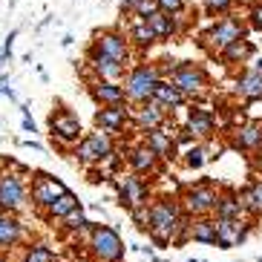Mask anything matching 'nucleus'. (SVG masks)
<instances>
[{"label": "nucleus", "instance_id": "nucleus-2", "mask_svg": "<svg viewBox=\"0 0 262 262\" xmlns=\"http://www.w3.org/2000/svg\"><path fill=\"white\" fill-rule=\"evenodd\" d=\"M156 86H159V72L156 67H136L127 78V98L133 101H150L156 93Z\"/></svg>", "mask_w": 262, "mask_h": 262}, {"label": "nucleus", "instance_id": "nucleus-8", "mask_svg": "<svg viewBox=\"0 0 262 262\" xmlns=\"http://www.w3.org/2000/svg\"><path fill=\"white\" fill-rule=\"evenodd\" d=\"M24 205V182L17 176H0V208L15 210Z\"/></svg>", "mask_w": 262, "mask_h": 262}, {"label": "nucleus", "instance_id": "nucleus-22", "mask_svg": "<svg viewBox=\"0 0 262 262\" xmlns=\"http://www.w3.org/2000/svg\"><path fill=\"white\" fill-rule=\"evenodd\" d=\"M72 210H78V199L72 196L70 190L63 193V196H58V199L49 205V216H52V219H67Z\"/></svg>", "mask_w": 262, "mask_h": 262}, {"label": "nucleus", "instance_id": "nucleus-27", "mask_svg": "<svg viewBox=\"0 0 262 262\" xmlns=\"http://www.w3.org/2000/svg\"><path fill=\"white\" fill-rule=\"evenodd\" d=\"M259 144H262V127L259 124H248V127H242V130L236 133V147L251 150V147H259Z\"/></svg>", "mask_w": 262, "mask_h": 262}, {"label": "nucleus", "instance_id": "nucleus-9", "mask_svg": "<svg viewBox=\"0 0 262 262\" xmlns=\"http://www.w3.org/2000/svg\"><path fill=\"white\" fill-rule=\"evenodd\" d=\"M202 84H205V72L196 70V67H179L176 75H173V86L179 93H199Z\"/></svg>", "mask_w": 262, "mask_h": 262}, {"label": "nucleus", "instance_id": "nucleus-26", "mask_svg": "<svg viewBox=\"0 0 262 262\" xmlns=\"http://www.w3.org/2000/svg\"><path fill=\"white\" fill-rule=\"evenodd\" d=\"M130 164H133V170H136V173H147V170L156 167V153L150 150V147H139V150H133Z\"/></svg>", "mask_w": 262, "mask_h": 262}, {"label": "nucleus", "instance_id": "nucleus-16", "mask_svg": "<svg viewBox=\"0 0 262 262\" xmlns=\"http://www.w3.org/2000/svg\"><path fill=\"white\" fill-rule=\"evenodd\" d=\"M236 90H239V95H245V98L259 101L262 98V72H256V70L245 72V75L236 81Z\"/></svg>", "mask_w": 262, "mask_h": 262}, {"label": "nucleus", "instance_id": "nucleus-43", "mask_svg": "<svg viewBox=\"0 0 262 262\" xmlns=\"http://www.w3.org/2000/svg\"><path fill=\"white\" fill-rule=\"evenodd\" d=\"M0 170H3V159H0Z\"/></svg>", "mask_w": 262, "mask_h": 262}, {"label": "nucleus", "instance_id": "nucleus-25", "mask_svg": "<svg viewBox=\"0 0 262 262\" xmlns=\"http://www.w3.org/2000/svg\"><path fill=\"white\" fill-rule=\"evenodd\" d=\"M216 213H219V219H239V213H242V202H239L233 193H225L222 199L216 202Z\"/></svg>", "mask_w": 262, "mask_h": 262}, {"label": "nucleus", "instance_id": "nucleus-11", "mask_svg": "<svg viewBox=\"0 0 262 262\" xmlns=\"http://www.w3.org/2000/svg\"><path fill=\"white\" fill-rule=\"evenodd\" d=\"M144 199H147V185H144V182L136 179V176L124 179V182H121V205H124V208L136 210V208L144 205Z\"/></svg>", "mask_w": 262, "mask_h": 262}, {"label": "nucleus", "instance_id": "nucleus-19", "mask_svg": "<svg viewBox=\"0 0 262 262\" xmlns=\"http://www.w3.org/2000/svg\"><path fill=\"white\" fill-rule=\"evenodd\" d=\"M95 98L101 101V104H110V107H121V101L127 98V90L118 84H110V81H104V84L95 86Z\"/></svg>", "mask_w": 262, "mask_h": 262}, {"label": "nucleus", "instance_id": "nucleus-1", "mask_svg": "<svg viewBox=\"0 0 262 262\" xmlns=\"http://www.w3.org/2000/svg\"><path fill=\"white\" fill-rule=\"evenodd\" d=\"M150 233H153L156 245H167L173 239V231H179V216H176V208L170 202H162L150 210Z\"/></svg>", "mask_w": 262, "mask_h": 262}, {"label": "nucleus", "instance_id": "nucleus-3", "mask_svg": "<svg viewBox=\"0 0 262 262\" xmlns=\"http://www.w3.org/2000/svg\"><path fill=\"white\" fill-rule=\"evenodd\" d=\"M93 251H95V256H98L101 262H116V259H121V254H124L121 236H118L113 228L101 225V228H95V231H93Z\"/></svg>", "mask_w": 262, "mask_h": 262}, {"label": "nucleus", "instance_id": "nucleus-44", "mask_svg": "<svg viewBox=\"0 0 262 262\" xmlns=\"http://www.w3.org/2000/svg\"><path fill=\"white\" fill-rule=\"evenodd\" d=\"M256 262H262V256H259V259H256Z\"/></svg>", "mask_w": 262, "mask_h": 262}, {"label": "nucleus", "instance_id": "nucleus-5", "mask_svg": "<svg viewBox=\"0 0 262 262\" xmlns=\"http://www.w3.org/2000/svg\"><path fill=\"white\" fill-rule=\"evenodd\" d=\"M245 239V225L239 222V219H219L216 222V245L219 248H233L239 245Z\"/></svg>", "mask_w": 262, "mask_h": 262}, {"label": "nucleus", "instance_id": "nucleus-17", "mask_svg": "<svg viewBox=\"0 0 262 262\" xmlns=\"http://www.w3.org/2000/svg\"><path fill=\"white\" fill-rule=\"evenodd\" d=\"M213 124H216V118H213V113H210V110H193L187 127H190L193 136H202V139H205V136H210V133H213Z\"/></svg>", "mask_w": 262, "mask_h": 262}, {"label": "nucleus", "instance_id": "nucleus-32", "mask_svg": "<svg viewBox=\"0 0 262 262\" xmlns=\"http://www.w3.org/2000/svg\"><path fill=\"white\" fill-rule=\"evenodd\" d=\"M242 210H248V213H262V208H259V202H256V196H254V190L248 187V190H242Z\"/></svg>", "mask_w": 262, "mask_h": 262}, {"label": "nucleus", "instance_id": "nucleus-34", "mask_svg": "<svg viewBox=\"0 0 262 262\" xmlns=\"http://www.w3.org/2000/svg\"><path fill=\"white\" fill-rule=\"evenodd\" d=\"M159 3V9H162L164 15H173V12H182V6H185V0H156Z\"/></svg>", "mask_w": 262, "mask_h": 262}, {"label": "nucleus", "instance_id": "nucleus-15", "mask_svg": "<svg viewBox=\"0 0 262 262\" xmlns=\"http://www.w3.org/2000/svg\"><path fill=\"white\" fill-rule=\"evenodd\" d=\"M164 116H167V107H162L156 98H150L144 107L139 110V124L147 127V130H159V124L164 121Z\"/></svg>", "mask_w": 262, "mask_h": 262}, {"label": "nucleus", "instance_id": "nucleus-13", "mask_svg": "<svg viewBox=\"0 0 262 262\" xmlns=\"http://www.w3.org/2000/svg\"><path fill=\"white\" fill-rule=\"evenodd\" d=\"M210 40L228 49L231 43L242 40V26H239L236 20H222V24H216V26H213V32H210Z\"/></svg>", "mask_w": 262, "mask_h": 262}, {"label": "nucleus", "instance_id": "nucleus-40", "mask_svg": "<svg viewBox=\"0 0 262 262\" xmlns=\"http://www.w3.org/2000/svg\"><path fill=\"white\" fill-rule=\"evenodd\" d=\"M251 190H254L256 202H259V208H262V179H259V182H254V187H251Z\"/></svg>", "mask_w": 262, "mask_h": 262}, {"label": "nucleus", "instance_id": "nucleus-37", "mask_svg": "<svg viewBox=\"0 0 262 262\" xmlns=\"http://www.w3.org/2000/svg\"><path fill=\"white\" fill-rule=\"evenodd\" d=\"M133 219L139 222V228H147V222H150V213H147L144 208H136V210H133Z\"/></svg>", "mask_w": 262, "mask_h": 262}, {"label": "nucleus", "instance_id": "nucleus-33", "mask_svg": "<svg viewBox=\"0 0 262 262\" xmlns=\"http://www.w3.org/2000/svg\"><path fill=\"white\" fill-rule=\"evenodd\" d=\"M187 164H190V167H202V164H205V150H202V147H190V150H187Z\"/></svg>", "mask_w": 262, "mask_h": 262}, {"label": "nucleus", "instance_id": "nucleus-31", "mask_svg": "<svg viewBox=\"0 0 262 262\" xmlns=\"http://www.w3.org/2000/svg\"><path fill=\"white\" fill-rule=\"evenodd\" d=\"M52 259H55L52 251H49V248H43V245L29 248V254H26V262H52Z\"/></svg>", "mask_w": 262, "mask_h": 262}, {"label": "nucleus", "instance_id": "nucleus-30", "mask_svg": "<svg viewBox=\"0 0 262 262\" xmlns=\"http://www.w3.org/2000/svg\"><path fill=\"white\" fill-rule=\"evenodd\" d=\"M248 55H251V47H248L245 40H236L231 47L225 49V61H245Z\"/></svg>", "mask_w": 262, "mask_h": 262}, {"label": "nucleus", "instance_id": "nucleus-14", "mask_svg": "<svg viewBox=\"0 0 262 262\" xmlns=\"http://www.w3.org/2000/svg\"><path fill=\"white\" fill-rule=\"evenodd\" d=\"M90 61H93V67H95V70H98L104 78H107L110 84H116L118 78L124 75V63L113 61V58H107V55H101L98 49H93V52H90Z\"/></svg>", "mask_w": 262, "mask_h": 262}, {"label": "nucleus", "instance_id": "nucleus-7", "mask_svg": "<svg viewBox=\"0 0 262 262\" xmlns=\"http://www.w3.org/2000/svg\"><path fill=\"white\" fill-rule=\"evenodd\" d=\"M49 130L61 141H78V136H81V121L72 113H58V116L49 118Z\"/></svg>", "mask_w": 262, "mask_h": 262}, {"label": "nucleus", "instance_id": "nucleus-23", "mask_svg": "<svg viewBox=\"0 0 262 262\" xmlns=\"http://www.w3.org/2000/svg\"><path fill=\"white\" fill-rule=\"evenodd\" d=\"M17 236H20V222L12 216H0V248L15 245Z\"/></svg>", "mask_w": 262, "mask_h": 262}, {"label": "nucleus", "instance_id": "nucleus-35", "mask_svg": "<svg viewBox=\"0 0 262 262\" xmlns=\"http://www.w3.org/2000/svg\"><path fill=\"white\" fill-rule=\"evenodd\" d=\"M86 225V219H84V213H81V210H72L70 216H67V228H72V231H81V228H84Z\"/></svg>", "mask_w": 262, "mask_h": 262}, {"label": "nucleus", "instance_id": "nucleus-24", "mask_svg": "<svg viewBox=\"0 0 262 262\" xmlns=\"http://www.w3.org/2000/svg\"><path fill=\"white\" fill-rule=\"evenodd\" d=\"M147 24L156 32V38H170V35L176 32V20L170 15H164V12H156L153 17H147Z\"/></svg>", "mask_w": 262, "mask_h": 262}, {"label": "nucleus", "instance_id": "nucleus-6", "mask_svg": "<svg viewBox=\"0 0 262 262\" xmlns=\"http://www.w3.org/2000/svg\"><path fill=\"white\" fill-rule=\"evenodd\" d=\"M67 193V187L58 182V179H49V176H38L35 179V185H32V199L38 202V205H52L58 196H63Z\"/></svg>", "mask_w": 262, "mask_h": 262}, {"label": "nucleus", "instance_id": "nucleus-29", "mask_svg": "<svg viewBox=\"0 0 262 262\" xmlns=\"http://www.w3.org/2000/svg\"><path fill=\"white\" fill-rule=\"evenodd\" d=\"M133 40H139L141 47H147V43H153L156 40V32L150 29V24H147V20H136V26H133Z\"/></svg>", "mask_w": 262, "mask_h": 262}, {"label": "nucleus", "instance_id": "nucleus-20", "mask_svg": "<svg viewBox=\"0 0 262 262\" xmlns=\"http://www.w3.org/2000/svg\"><path fill=\"white\" fill-rule=\"evenodd\" d=\"M147 147H150L156 156H162V159H173V141H170V133L150 130L147 133Z\"/></svg>", "mask_w": 262, "mask_h": 262}, {"label": "nucleus", "instance_id": "nucleus-42", "mask_svg": "<svg viewBox=\"0 0 262 262\" xmlns=\"http://www.w3.org/2000/svg\"><path fill=\"white\" fill-rule=\"evenodd\" d=\"M0 262H6V256H0Z\"/></svg>", "mask_w": 262, "mask_h": 262}, {"label": "nucleus", "instance_id": "nucleus-36", "mask_svg": "<svg viewBox=\"0 0 262 262\" xmlns=\"http://www.w3.org/2000/svg\"><path fill=\"white\" fill-rule=\"evenodd\" d=\"M233 0H205V6H208V12H225V9L231 6Z\"/></svg>", "mask_w": 262, "mask_h": 262}, {"label": "nucleus", "instance_id": "nucleus-18", "mask_svg": "<svg viewBox=\"0 0 262 262\" xmlns=\"http://www.w3.org/2000/svg\"><path fill=\"white\" fill-rule=\"evenodd\" d=\"M95 121H98V127L116 133V130H121L124 121H127V110L124 107H107V110H101L98 116H95Z\"/></svg>", "mask_w": 262, "mask_h": 262}, {"label": "nucleus", "instance_id": "nucleus-10", "mask_svg": "<svg viewBox=\"0 0 262 262\" xmlns=\"http://www.w3.org/2000/svg\"><path fill=\"white\" fill-rule=\"evenodd\" d=\"M216 202H219V196H216V190L210 185H199L187 193V208L193 213H208V210L216 208Z\"/></svg>", "mask_w": 262, "mask_h": 262}, {"label": "nucleus", "instance_id": "nucleus-28", "mask_svg": "<svg viewBox=\"0 0 262 262\" xmlns=\"http://www.w3.org/2000/svg\"><path fill=\"white\" fill-rule=\"evenodd\" d=\"M193 239L196 242H208V245H216V222H196L193 225Z\"/></svg>", "mask_w": 262, "mask_h": 262}, {"label": "nucleus", "instance_id": "nucleus-39", "mask_svg": "<svg viewBox=\"0 0 262 262\" xmlns=\"http://www.w3.org/2000/svg\"><path fill=\"white\" fill-rule=\"evenodd\" d=\"M251 17H254V26H256V29H262V6H256L254 12H251Z\"/></svg>", "mask_w": 262, "mask_h": 262}, {"label": "nucleus", "instance_id": "nucleus-21", "mask_svg": "<svg viewBox=\"0 0 262 262\" xmlns=\"http://www.w3.org/2000/svg\"><path fill=\"white\" fill-rule=\"evenodd\" d=\"M153 98L159 101L162 107H167V110H176V107H182V104H185V95L179 93L176 86H170V84H162V81H159V86H156Z\"/></svg>", "mask_w": 262, "mask_h": 262}, {"label": "nucleus", "instance_id": "nucleus-4", "mask_svg": "<svg viewBox=\"0 0 262 262\" xmlns=\"http://www.w3.org/2000/svg\"><path fill=\"white\" fill-rule=\"evenodd\" d=\"M107 156H113V144H110L107 133H93L90 139H84L81 147H78V159L84 164L101 162V159H107Z\"/></svg>", "mask_w": 262, "mask_h": 262}, {"label": "nucleus", "instance_id": "nucleus-38", "mask_svg": "<svg viewBox=\"0 0 262 262\" xmlns=\"http://www.w3.org/2000/svg\"><path fill=\"white\" fill-rule=\"evenodd\" d=\"M20 110H24V130L26 133H35V121L29 118V110H26V107H20Z\"/></svg>", "mask_w": 262, "mask_h": 262}, {"label": "nucleus", "instance_id": "nucleus-41", "mask_svg": "<svg viewBox=\"0 0 262 262\" xmlns=\"http://www.w3.org/2000/svg\"><path fill=\"white\" fill-rule=\"evenodd\" d=\"M254 70H256V72H262V58H256V63H254Z\"/></svg>", "mask_w": 262, "mask_h": 262}, {"label": "nucleus", "instance_id": "nucleus-12", "mask_svg": "<svg viewBox=\"0 0 262 262\" xmlns=\"http://www.w3.org/2000/svg\"><path fill=\"white\" fill-rule=\"evenodd\" d=\"M98 52L118 63H124V58H127V40L121 35H116V32H104V35H98Z\"/></svg>", "mask_w": 262, "mask_h": 262}]
</instances>
